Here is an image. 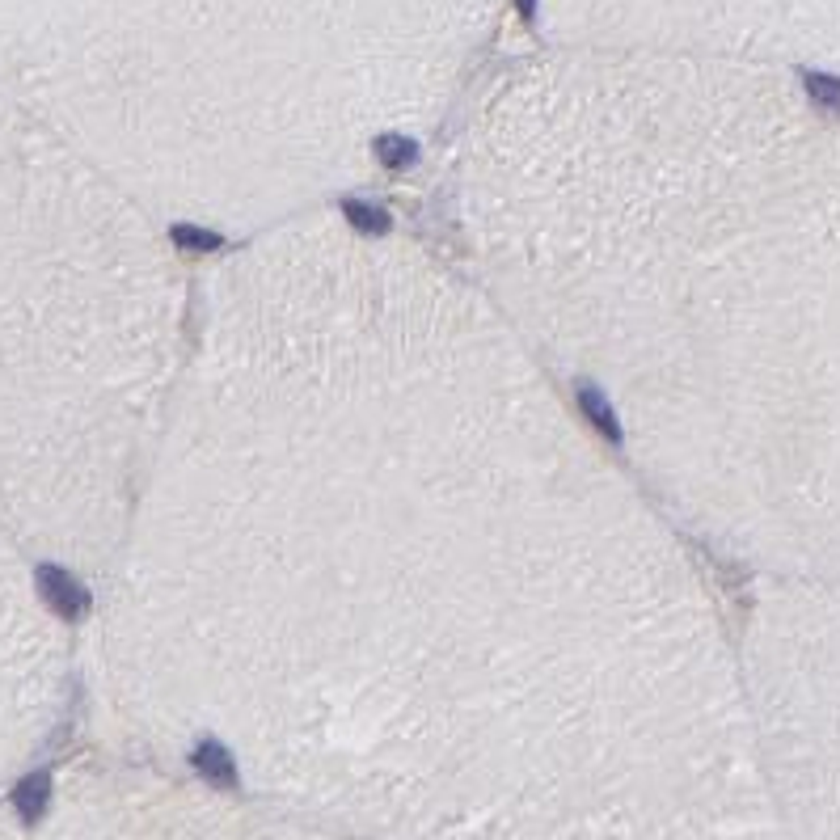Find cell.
Instances as JSON below:
<instances>
[{"label":"cell","instance_id":"7a4b0ae2","mask_svg":"<svg viewBox=\"0 0 840 840\" xmlns=\"http://www.w3.org/2000/svg\"><path fill=\"white\" fill-rule=\"evenodd\" d=\"M47 798H51V777L47 773H30V777L17 781L13 807H17V815H22V824H38V819H43Z\"/></svg>","mask_w":840,"mask_h":840},{"label":"cell","instance_id":"6da1fadb","mask_svg":"<svg viewBox=\"0 0 840 840\" xmlns=\"http://www.w3.org/2000/svg\"><path fill=\"white\" fill-rule=\"evenodd\" d=\"M34 583H38V596L47 600V608H51L55 617L81 621L89 613V591L76 583L64 566H38L34 570Z\"/></svg>","mask_w":840,"mask_h":840},{"label":"cell","instance_id":"3957f363","mask_svg":"<svg viewBox=\"0 0 840 840\" xmlns=\"http://www.w3.org/2000/svg\"><path fill=\"white\" fill-rule=\"evenodd\" d=\"M190 765H195L207 781H216V786H233V781H237L233 756H228L224 743H216V739H203L199 748H195V756H190Z\"/></svg>","mask_w":840,"mask_h":840},{"label":"cell","instance_id":"8992f818","mask_svg":"<svg viewBox=\"0 0 840 840\" xmlns=\"http://www.w3.org/2000/svg\"><path fill=\"white\" fill-rule=\"evenodd\" d=\"M342 216H347L355 228H364V233H385V228L393 224L380 207H372V203H355V199H347L342 203Z\"/></svg>","mask_w":840,"mask_h":840},{"label":"cell","instance_id":"5b68a950","mask_svg":"<svg viewBox=\"0 0 840 840\" xmlns=\"http://www.w3.org/2000/svg\"><path fill=\"white\" fill-rule=\"evenodd\" d=\"M803 89L815 110L824 114H840V76L832 72H803Z\"/></svg>","mask_w":840,"mask_h":840},{"label":"cell","instance_id":"52a82bcc","mask_svg":"<svg viewBox=\"0 0 840 840\" xmlns=\"http://www.w3.org/2000/svg\"><path fill=\"white\" fill-rule=\"evenodd\" d=\"M376 157L385 161V165H410L414 157H418V144L414 140H406V136H380L376 140Z\"/></svg>","mask_w":840,"mask_h":840},{"label":"cell","instance_id":"ba28073f","mask_svg":"<svg viewBox=\"0 0 840 840\" xmlns=\"http://www.w3.org/2000/svg\"><path fill=\"white\" fill-rule=\"evenodd\" d=\"M174 241L182 245V250H220V245H224V237L203 233V228H186V224L174 228Z\"/></svg>","mask_w":840,"mask_h":840},{"label":"cell","instance_id":"277c9868","mask_svg":"<svg viewBox=\"0 0 840 840\" xmlns=\"http://www.w3.org/2000/svg\"><path fill=\"white\" fill-rule=\"evenodd\" d=\"M579 406H583V414L596 423L608 439H621V423H617V414H613V406H608V397L600 393V389H591V385H579Z\"/></svg>","mask_w":840,"mask_h":840},{"label":"cell","instance_id":"9c48e42d","mask_svg":"<svg viewBox=\"0 0 840 840\" xmlns=\"http://www.w3.org/2000/svg\"><path fill=\"white\" fill-rule=\"evenodd\" d=\"M515 9H520V17L532 22V17H537V0H515Z\"/></svg>","mask_w":840,"mask_h":840}]
</instances>
